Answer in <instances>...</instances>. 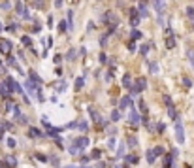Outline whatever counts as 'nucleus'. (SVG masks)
<instances>
[{
	"instance_id": "1",
	"label": "nucleus",
	"mask_w": 194,
	"mask_h": 168,
	"mask_svg": "<svg viewBox=\"0 0 194 168\" xmlns=\"http://www.w3.org/2000/svg\"><path fill=\"white\" fill-rule=\"evenodd\" d=\"M145 87H147V81H145L143 77H138V79L134 81V85H130V96H132V95H138V93H141Z\"/></svg>"
},
{
	"instance_id": "2",
	"label": "nucleus",
	"mask_w": 194,
	"mask_h": 168,
	"mask_svg": "<svg viewBox=\"0 0 194 168\" xmlns=\"http://www.w3.org/2000/svg\"><path fill=\"white\" fill-rule=\"evenodd\" d=\"M175 136H177V144H185V130H183L181 117L175 119Z\"/></svg>"
},
{
	"instance_id": "3",
	"label": "nucleus",
	"mask_w": 194,
	"mask_h": 168,
	"mask_svg": "<svg viewBox=\"0 0 194 168\" xmlns=\"http://www.w3.org/2000/svg\"><path fill=\"white\" fill-rule=\"evenodd\" d=\"M74 144H76V147H77L79 151H83V149L87 147V145H89V138H85V136H83V138H77V140L74 142Z\"/></svg>"
},
{
	"instance_id": "4",
	"label": "nucleus",
	"mask_w": 194,
	"mask_h": 168,
	"mask_svg": "<svg viewBox=\"0 0 194 168\" xmlns=\"http://www.w3.org/2000/svg\"><path fill=\"white\" fill-rule=\"evenodd\" d=\"M128 121H130L134 127L138 125V123H140V114H138L134 108H132V110H130V114H128Z\"/></svg>"
},
{
	"instance_id": "5",
	"label": "nucleus",
	"mask_w": 194,
	"mask_h": 168,
	"mask_svg": "<svg viewBox=\"0 0 194 168\" xmlns=\"http://www.w3.org/2000/svg\"><path fill=\"white\" fill-rule=\"evenodd\" d=\"M0 51H2V53H9V51H11V42L9 40H0Z\"/></svg>"
},
{
	"instance_id": "6",
	"label": "nucleus",
	"mask_w": 194,
	"mask_h": 168,
	"mask_svg": "<svg viewBox=\"0 0 194 168\" xmlns=\"http://www.w3.org/2000/svg\"><path fill=\"white\" fill-rule=\"evenodd\" d=\"M89 115H90V119H92L94 123H102V117H100L98 110H94V108H89Z\"/></svg>"
},
{
	"instance_id": "7",
	"label": "nucleus",
	"mask_w": 194,
	"mask_h": 168,
	"mask_svg": "<svg viewBox=\"0 0 194 168\" xmlns=\"http://www.w3.org/2000/svg\"><path fill=\"white\" fill-rule=\"evenodd\" d=\"M130 25L132 27H138V25H140V17H138V15H136V9H132L130 11Z\"/></svg>"
},
{
	"instance_id": "8",
	"label": "nucleus",
	"mask_w": 194,
	"mask_h": 168,
	"mask_svg": "<svg viewBox=\"0 0 194 168\" xmlns=\"http://www.w3.org/2000/svg\"><path fill=\"white\" fill-rule=\"evenodd\" d=\"M145 155H147V163L153 164L155 159H157V153H155V149H147V153H145Z\"/></svg>"
},
{
	"instance_id": "9",
	"label": "nucleus",
	"mask_w": 194,
	"mask_h": 168,
	"mask_svg": "<svg viewBox=\"0 0 194 168\" xmlns=\"http://www.w3.org/2000/svg\"><path fill=\"white\" fill-rule=\"evenodd\" d=\"M168 115H170L172 119H177V114H175V108H173V104L168 106Z\"/></svg>"
},
{
	"instance_id": "10",
	"label": "nucleus",
	"mask_w": 194,
	"mask_h": 168,
	"mask_svg": "<svg viewBox=\"0 0 194 168\" xmlns=\"http://www.w3.org/2000/svg\"><path fill=\"white\" fill-rule=\"evenodd\" d=\"M17 13H19V15H23V17H28V11L25 9V6H21V4L17 6Z\"/></svg>"
},
{
	"instance_id": "11",
	"label": "nucleus",
	"mask_w": 194,
	"mask_h": 168,
	"mask_svg": "<svg viewBox=\"0 0 194 168\" xmlns=\"http://www.w3.org/2000/svg\"><path fill=\"white\" fill-rule=\"evenodd\" d=\"M30 79H32V83H34V85H40V77H38V74L36 72H30Z\"/></svg>"
},
{
	"instance_id": "12",
	"label": "nucleus",
	"mask_w": 194,
	"mask_h": 168,
	"mask_svg": "<svg viewBox=\"0 0 194 168\" xmlns=\"http://www.w3.org/2000/svg\"><path fill=\"white\" fill-rule=\"evenodd\" d=\"M153 4H155L157 13H160V11H162V0H153Z\"/></svg>"
},
{
	"instance_id": "13",
	"label": "nucleus",
	"mask_w": 194,
	"mask_h": 168,
	"mask_svg": "<svg viewBox=\"0 0 194 168\" xmlns=\"http://www.w3.org/2000/svg\"><path fill=\"white\" fill-rule=\"evenodd\" d=\"M130 100H132V96H124V98L121 100V108H126V106H130Z\"/></svg>"
},
{
	"instance_id": "14",
	"label": "nucleus",
	"mask_w": 194,
	"mask_h": 168,
	"mask_svg": "<svg viewBox=\"0 0 194 168\" xmlns=\"http://www.w3.org/2000/svg\"><path fill=\"white\" fill-rule=\"evenodd\" d=\"M40 134H41V132L38 130V128H30V130H28V136H30V138H36V136H40Z\"/></svg>"
},
{
	"instance_id": "15",
	"label": "nucleus",
	"mask_w": 194,
	"mask_h": 168,
	"mask_svg": "<svg viewBox=\"0 0 194 168\" xmlns=\"http://www.w3.org/2000/svg\"><path fill=\"white\" fill-rule=\"evenodd\" d=\"M149 72L151 74H157L158 72V64L157 62H149Z\"/></svg>"
},
{
	"instance_id": "16",
	"label": "nucleus",
	"mask_w": 194,
	"mask_h": 168,
	"mask_svg": "<svg viewBox=\"0 0 194 168\" xmlns=\"http://www.w3.org/2000/svg\"><path fill=\"white\" fill-rule=\"evenodd\" d=\"M83 81H85L83 77H77V79H76V85H74V87H76L77 91H79V89H81V87H83Z\"/></svg>"
},
{
	"instance_id": "17",
	"label": "nucleus",
	"mask_w": 194,
	"mask_h": 168,
	"mask_svg": "<svg viewBox=\"0 0 194 168\" xmlns=\"http://www.w3.org/2000/svg\"><path fill=\"white\" fill-rule=\"evenodd\" d=\"M130 36H132V40H140V38H141V32H140V30H136V28H134Z\"/></svg>"
},
{
	"instance_id": "18",
	"label": "nucleus",
	"mask_w": 194,
	"mask_h": 168,
	"mask_svg": "<svg viewBox=\"0 0 194 168\" xmlns=\"http://www.w3.org/2000/svg\"><path fill=\"white\" fill-rule=\"evenodd\" d=\"M166 47H170V49H172V47H175V40H173L172 36H170V38L166 40Z\"/></svg>"
},
{
	"instance_id": "19",
	"label": "nucleus",
	"mask_w": 194,
	"mask_h": 168,
	"mask_svg": "<svg viewBox=\"0 0 194 168\" xmlns=\"http://www.w3.org/2000/svg\"><path fill=\"white\" fill-rule=\"evenodd\" d=\"M77 125H79V127H77L79 130H87V128H89V123H87V121H79Z\"/></svg>"
},
{
	"instance_id": "20",
	"label": "nucleus",
	"mask_w": 194,
	"mask_h": 168,
	"mask_svg": "<svg viewBox=\"0 0 194 168\" xmlns=\"http://www.w3.org/2000/svg\"><path fill=\"white\" fill-rule=\"evenodd\" d=\"M122 85L130 87V76H128V74H124V77H122Z\"/></svg>"
},
{
	"instance_id": "21",
	"label": "nucleus",
	"mask_w": 194,
	"mask_h": 168,
	"mask_svg": "<svg viewBox=\"0 0 194 168\" xmlns=\"http://www.w3.org/2000/svg\"><path fill=\"white\" fill-rule=\"evenodd\" d=\"M111 119H113V121H119V119H121V114H119V110H113Z\"/></svg>"
},
{
	"instance_id": "22",
	"label": "nucleus",
	"mask_w": 194,
	"mask_h": 168,
	"mask_svg": "<svg viewBox=\"0 0 194 168\" xmlns=\"http://www.w3.org/2000/svg\"><path fill=\"white\" fill-rule=\"evenodd\" d=\"M68 153H72V155H76V153H79V149L76 147V144H72L70 147H68Z\"/></svg>"
},
{
	"instance_id": "23",
	"label": "nucleus",
	"mask_w": 194,
	"mask_h": 168,
	"mask_svg": "<svg viewBox=\"0 0 194 168\" xmlns=\"http://www.w3.org/2000/svg\"><path fill=\"white\" fill-rule=\"evenodd\" d=\"M122 155H124V144L119 145V149H117V159H119V157H122Z\"/></svg>"
},
{
	"instance_id": "24",
	"label": "nucleus",
	"mask_w": 194,
	"mask_h": 168,
	"mask_svg": "<svg viewBox=\"0 0 194 168\" xmlns=\"http://www.w3.org/2000/svg\"><path fill=\"white\" fill-rule=\"evenodd\" d=\"M187 15L192 19V23H194V8H192V6H190V8H187Z\"/></svg>"
},
{
	"instance_id": "25",
	"label": "nucleus",
	"mask_w": 194,
	"mask_h": 168,
	"mask_svg": "<svg viewBox=\"0 0 194 168\" xmlns=\"http://www.w3.org/2000/svg\"><path fill=\"white\" fill-rule=\"evenodd\" d=\"M76 57H77V53H76V51H74V49L70 51V53H68V55H66V59H68V60H74V59H76Z\"/></svg>"
},
{
	"instance_id": "26",
	"label": "nucleus",
	"mask_w": 194,
	"mask_h": 168,
	"mask_svg": "<svg viewBox=\"0 0 194 168\" xmlns=\"http://www.w3.org/2000/svg\"><path fill=\"white\" fill-rule=\"evenodd\" d=\"M183 85H185V87H187V89H189V87H190V85H192V81H190L189 77H183Z\"/></svg>"
},
{
	"instance_id": "27",
	"label": "nucleus",
	"mask_w": 194,
	"mask_h": 168,
	"mask_svg": "<svg viewBox=\"0 0 194 168\" xmlns=\"http://www.w3.org/2000/svg\"><path fill=\"white\" fill-rule=\"evenodd\" d=\"M136 144H138V138H136V136H132L130 140H128V145H136Z\"/></svg>"
},
{
	"instance_id": "28",
	"label": "nucleus",
	"mask_w": 194,
	"mask_h": 168,
	"mask_svg": "<svg viewBox=\"0 0 194 168\" xmlns=\"http://www.w3.org/2000/svg\"><path fill=\"white\" fill-rule=\"evenodd\" d=\"M23 44H25V46H30V44H32V40H30L28 36H25V38H23Z\"/></svg>"
},
{
	"instance_id": "29",
	"label": "nucleus",
	"mask_w": 194,
	"mask_h": 168,
	"mask_svg": "<svg viewBox=\"0 0 194 168\" xmlns=\"http://www.w3.org/2000/svg\"><path fill=\"white\" fill-rule=\"evenodd\" d=\"M90 157H92V159H98V157H100V149H94Z\"/></svg>"
},
{
	"instance_id": "30",
	"label": "nucleus",
	"mask_w": 194,
	"mask_h": 168,
	"mask_svg": "<svg viewBox=\"0 0 194 168\" xmlns=\"http://www.w3.org/2000/svg\"><path fill=\"white\" fill-rule=\"evenodd\" d=\"M149 53V46H141V55H147Z\"/></svg>"
},
{
	"instance_id": "31",
	"label": "nucleus",
	"mask_w": 194,
	"mask_h": 168,
	"mask_svg": "<svg viewBox=\"0 0 194 168\" xmlns=\"http://www.w3.org/2000/svg\"><path fill=\"white\" fill-rule=\"evenodd\" d=\"M126 161H128V163H136L138 159H136L134 155H126Z\"/></svg>"
},
{
	"instance_id": "32",
	"label": "nucleus",
	"mask_w": 194,
	"mask_h": 168,
	"mask_svg": "<svg viewBox=\"0 0 194 168\" xmlns=\"http://www.w3.org/2000/svg\"><path fill=\"white\" fill-rule=\"evenodd\" d=\"M115 142H117V140H115V138H111V140L108 142V147H111V149H113V147H115Z\"/></svg>"
},
{
	"instance_id": "33",
	"label": "nucleus",
	"mask_w": 194,
	"mask_h": 168,
	"mask_svg": "<svg viewBox=\"0 0 194 168\" xmlns=\"http://www.w3.org/2000/svg\"><path fill=\"white\" fill-rule=\"evenodd\" d=\"M140 15H141V17H145V15H147V9H145L143 6H141V8H140Z\"/></svg>"
},
{
	"instance_id": "34",
	"label": "nucleus",
	"mask_w": 194,
	"mask_h": 168,
	"mask_svg": "<svg viewBox=\"0 0 194 168\" xmlns=\"http://www.w3.org/2000/svg\"><path fill=\"white\" fill-rule=\"evenodd\" d=\"M8 145H9V147H15V140H13V138H8Z\"/></svg>"
},
{
	"instance_id": "35",
	"label": "nucleus",
	"mask_w": 194,
	"mask_h": 168,
	"mask_svg": "<svg viewBox=\"0 0 194 168\" xmlns=\"http://www.w3.org/2000/svg\"><path fill=\"white\" fill-rule=\"evenodd\" d=\"M15 163H17V161H15L13 157H8V164H11V166H15Z\"/></svg>"
},
{
	"instance_id": "36",
	"label": "nucleus",
	"mask_w": 194,
	"mask_h": 168,
	"mask_svg": "<svg viewBox=\"0 0 194 168\" xmlns=\"http://www.w3.org/2000/svg\"><path fill=\"white\" fill-rule=\"evenodd\" d=\"M64 89H66V81H60L59 83V91H64Z\"/></svg>"
},
{
	"instance_id": "37",
	"label": "nucleus",
	"mask_w": 194,
	"mask_h": 168,
	"mask_svg": "<svg viewBox=\"0 0 194 168\" xmlns=\"http://www.w3.org/2000/svg\"><path fill=\"white\" fill-rule=\"evenodd\" d=\"M59 30H60V32H64V30H66V23H64V21L59 25Z\"/></svg>"
},
{
	"instance_id": "38",
	"label": "nucleus",
	"mask_w": 194,
	"mask_h": 168,
	"mask_svg": "<svg viewBox=\"0 0 194 168\" xmlns=\"http://www.w3.org/2000/svg\"><path fill=\"white\" fill-rule=\"evenodd\" d=\"M157 127H158V130H160V132H162V130H164V128H166V125H164V123H158V125H157Z\"/></svg>"
},
{
	"instance_id": "39",
	"label": "nucleus",
	"mask_w": 194,
	"mask_h": 168,
	"mask_svg": "<svg viewBox=\"0 0 194 168\" xmlns=\"http://www.w3.org/2000/svg\"><path fill=\"white\" fill-rule=\"evenodd\" d=\"M34 6H36V8H41V6H43V0H36V4H34Z\"/></svg>"
},
{
	"instance_id": "40",
	"label": "nucleus",
	"mask_w": 194,
	"mask_h": 168,
	"mask_svg": "<svg viewBox=\"0 0 194 168\" xmlns=\"http://www.w3.org/2000/svg\"><path fill=\"white\" fill-rule=\"evenodd\" d=\"M189 57H190V62H192V66H194V51H190Z\"/></svg>"
},
{
	"instance_id": "41",
	"label": "nucleus",
	"mask_w": 194,
	"mask_h": 168,
	"mask_svg": "<svg viewBox=\"0 0 194 168\" xmlns=\"http://www.w3.org/2000/svg\"><path fill=\"white\" fill-rule=\"evenodd\" d=\"M164 102H166V104L170 106V104H172V98H170V96H164Z\"/></svg>"
},
{
	"instance_id": "42",
	"label": "nucleus",
	"mask_w": 194,
	"mask_h": 168,
	"mask_svg": "<svg viewBox=\"0 0 194 168\" xmlns=\"http://www.w3.org/2000/svg\"><path fill=\"white\" fill-rule=\"evenodd\" d=\"M128 49H130V51H134V49H136V46H134V42H130V44H128Z\"/></svg>"
},
{
	"instance_id": "43",
	"label": "nucleus",
	"mask_w": 194,
	"mask_h": 168,
	"mask_svg": "<svg viewBox=\"0 0 194 168\" xmlns=\"http://www.w3.org/2000/svg\"><path fill=\"white\" fill-rule=\"evenodd\" d=\"M36 159H38V161H43V163H45V161H47V159H45V157H43V155H36Z\"/></svg>"
},
{
	"instance_id": "44",
	"label": "nucleus",
	"mask_w": 194,
	"mask_h": 168,
	"mask_svg": "<svg viewBox=\"0 0 194 168\" xmlns=\"http://www.w3.org/2000/svg\"><path fill=\"white\" fill-rule=\"evenodd\" d=\"M55 6H57V8H60V6H62V0H55Z\"/></svg>"
},
{
	"instance_id": "45",
	"label": "nucleus",
	"mask_w": 194,
	"mask_h": 168,
	"mask_svg": "<svg viewBox=\"0 0 194 168\" xmlns=\"http://www.w3.org/2000/svg\"><path fill=\"white\" fill-rule=\"evenodd\" d=\"M66 168H77V166H66Z\"/></svg>"
},
{
	"instance_id": "46",
	"label": "nucleus",
	"mask_w": 194,
	"mask_h": 168,
	"mask_svg": "<svg viewBox=\"0 0 194 168\" xmlns=\"http://www.w3.org/2000/svg\"><path fill=\"white\" fill-rule=\"evenodd\" d=\"M0 30H2V23H0Z\"/></svg>"
},
{
	"instance_id": "47",
	"label": "nucleus",
	"mask_w": 194,
	"mask_h": 168,
	"mask_svg": "<svg viewBox=\"0 0 194 168\" xmlns=\"http://www.w3.org/2000/svg\"><path fill=\"white\" fill-rule=\"evenodd\" d=\"M83 168H89V166H83Z\"/></svg>"
}]
</instances>
